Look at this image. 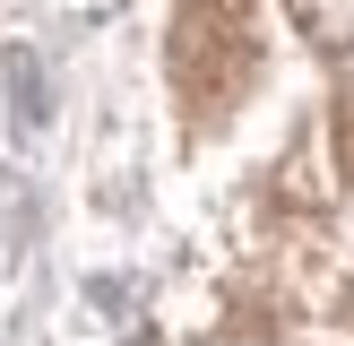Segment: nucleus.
<instances>
[{"label":"nucleus","mask_w":354,"mask_h":346,"mask_svg":"<svg viewBox=\"0 0 354 346\" xmlns=\"http://www.w3.org/2000/svg\"><path fill=\"white\" fill-rule=\"evenodd\" d=\"M294 26L320 52H354V0H294Z\"/></svg>","instance_id":"f257e3e1"}]
</instances>
